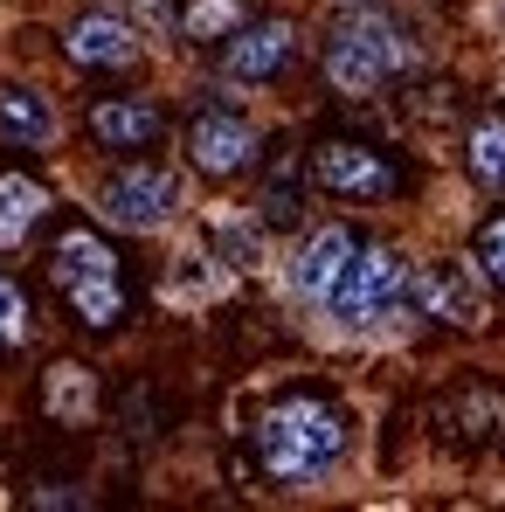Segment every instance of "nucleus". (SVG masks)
Returning a JSON list of instances; mask_svg holds the SVG:
<instances>
[{
	"label": "nucleus",
	"mask_w": 505,
	"mask_h": 512,
	"mask_svg": "<svg viewBox=\"0 0 505 512\" xmlns=\"http://www.w3.org/2000/svg\"><path fill=\"white\" fill-rule=\"evenodd\" d=\"M256 457H263V471H270L277 485L305 492V485L333 478V464L346 457V423H339L333 402L291 395V402H277V409L263 416V429H256Z\"/></svg>",
	"instance_id": "f257e3e1"
},
{
	"label": "nucleus",
	"mask_w": 505,
	"mask_h": 512,
	"mask_svg": "<svg viewBox=\"0 0 505 512\" xmlns=\"http://www.w3.org/2000/svg\"><path fill=\"white\" fill-rule=\"evenodd\" d=\"M402 70V35H395V21L388 14H374V7H360V14H346L333 35H326V77L339 90H381L388 77Z\"/></svg>",
	"instance_id": "f03ea898"
},
{
	"label": "nucleus",
	"mask_w": 505,
	"mask_h": 512,
	"mask_svg": "<svg viewBox=\"0 0 505 512\" xmlns=\"http://www.w3.org/2000/svg\"><path fill=\"white\" fill-rule=\"evenodd\" d=\"M409 298V263L395 250H353V263L333 284V319L346 326H374L381 312H395Z\"/></svg>",
	"instance_id": "7ed1b4c3"
},
{
	"label": "nucleus",
	"mask_w": 505,
	"mask_h": 512,
	"mask_svg": "<svg viewBox=\"0 0 505 512\" xmlns=\"http://www.w3.org/2000/svg\"><path fill=\"white\" fill-rule=\"evenodd\" d=\"M97 208H104V222H118V229H132V236H146V229H160V222L173 215V173L125 167L118 180H104Z\"/></svg>",
	"instance_id": "20e7f679"
},
{
	"label": "nucleus",
	"mask_w": 505,
	"mask_h": 512,
	"mask_svg": "<svg viewBox=\"0 0 505 512\" xmlns=\"http://www.w3.org/2000/svg\"><path fill=\"white\" fill-rule=\"evenodd\" d=\"M250 153H256V125L236 111H201L194 132H187V160L201 173H236L250 167Z\"/></svg>",
	"instance_id": "39448f33"
},
{
	"label": "nucleus",
	"mask_w": 505,
	"mask_h": 512,
	"mask_svg": "<svg viewBox=\"0 0 505 512\" xmlns=\"http://www.w3.org/2000/svg\"><path fill=\"white\" fill-rule=\"evenodd\" d=\"M70 56L90 63V70H125L132 56H139V35H132V21L125 14H84L77 28H70Z\"/></svg>",
	"instance_id": "423d86ee"
},
{
	"label": "nucleus",
	"mask_w": 505,
	"mask_h": 512,
	"mask_svg": "<svg viewBox=\"0 0 505 512\" xmlns=\"http://www.w3.org/2000/svg\"><path fill=\"white\" fill-rule=\"evenodd\" d=\"M90 132H97L111 153H139V146L160 139V111H153L146 97H104V104H90Z\"/></svg>",
	"instance_id": "0eeeda50"
},
{
	"label": "nucleus",
	"mask_w": 505,
	"mask_h": 512,
	"mask_svg": "<svg viewBox=\"0 0 505 512\" xmlns=\"http://www.w3.org/2000/svg\"><path fill=\"white\" fill-rule=\"evenodd\" d=\"M346 263H353V236H346V229H312L305 250H298V263H291L298 298H333V284H339Z\"/></svg>",
	"instance_id": "6e6552de"
},
{
	"label": "nucleus",
	"mask_w": 505,
	"mask_h": 512,
	"mask_svg": "<svg viewBox=\"0 0 505 512\" xmlns=\"http://www.w3.org/2000/svg\"><path fill=\"white\" fill-rule=\"evenodd\" d=\"M409 298H416L422 312L450 319V326H478V319H485V298H478V284L464 277V263H436Z\"/></svg>",
	"instance_id": "1a4fd4ad"
},
{
	"label": "nucleus",
	"mask_w": 505,
	"mask_h": 512,
	"mask_svg": "<svg viewBox=\"0 0 505 512\" xmlns=\"http://www.w3.org/2000/svg\"><path fill=\"white\" fill-rule=\"evenodd\" d=\"M312 173H319V187H333V194H388V187H395L388 160L367 153V146H326V153L312 160Z\"/></svg>",
	"instance_id": "9d476101"
},
{
	"label": "nucleus",
	"mask_w": 505,
	"mask_h": 512,
	"mask_svg": "<svg viewBox=\"0 0 505 512\" xmlns=\"http://www.w3.org/2000/svg\"><path fill=\"white\" fill-rule=\"evenodd\" d=\"M229 77H243V84H263V77H277L284 63H291V28L284 21H256V28H243L236 42H229Z\"/></svg>",
	"instance_id": "9b49d317"
},
{
	"label": "nucleus",
	"mask_w": 505,
	"mask_h": 512,
	"mask_svg": "<svg viewBox=\"0 0 505 512\" xmlns=\"http://www.w3.org/2000/svg\"><path fill=\"white\" fill-rule=\"evenodd\" d=\"M42 208H49V194L28 173H0V250L28 243V229L42 222Z\"/></svg>",
	"instance_id": "f8f14e48"
},
{
	"label": "nucleus",
	"mask_w": 505,
	"mask_h": 512,
	"mask_svg": "<svg viewBox=\"0 0 505 512\" xmlns=\"http://www.w3.org/2000/svg\"><path fill=\"white\" fill-rule=\"evenodd\" d=\"M0 132L21 139V146H49V139H56L49 97H35V90H0Z\"/></svg>",
	"instance_id": "ddd939ff"
},
{
	"label": "nucleus",
	"mask_w": 505,
	"mask_h": 512,
	"mask_svg": "<svg viewBox=\"0 0 505 512\" xmlns=\"http://www.w3.org/2000/svg\"><path fill=\"white\" fill-rule=\"evenodd\" d=\"M63 291H70V305H77V319H84V326H111V319L125 312L118 270H84V277H70Z\"/></svg>",
	"instance_id": "4468645a"
},
{
	"label": "nucleus",
	"mask_w": 505,
	"mask_h": 512,
	"mask_svg": "<svg viewBox=\"0 0 505 512\" xmlns=\"http://www.w3.org/2000/svg\"><path fill=\"white\" fill-rule=\"evenodd\" d=\"M90 409H97V381L84 367H56L49 374V416L56 423H90Z\"/></svg>",
	"instance_id": "2eb2a0df"
},
{
	"label": "nucleus",
	"mask_w": 505,
	"mask_h": 512,
	"mask_svg": "<svg viewBox=\"0 0 505 512\" xmlns=\"http://www.w3.org/2000/svg\"><path fill=\"white\" fill-rule=\"evenodd\" d=\"M471 173H478L485 187H505V118L471 125Z\"/></svg>",
	"instance_id": "dca6fc26"
},
{
	"label": "nucleus",
	"mask_w": 505,
	"mask_h": 512,
	"mask_svg": "<svg viewBox=\"0 0 505 512\" xmlns=\"http://www.w3.org/2000/svg\"><path fill=\"white\" fill-rule=\"evenodd\" d=\"M215 243H222V256H229L236 270H250V263H256V250H263L250 222H215ZM222 256H215V263H222Z\"/></svg>",
	"instance_id": "f3484780"
},
{
	"label": "nucleus",
	"mask_w": 505,
	"mask_h": 512,
	"mask_svg": "<svg viewBox=\"0 0 505 512\" xmlns=\"http://www.w3.org/2000/svg\"><path fill=\"white\" fill-rule=\"evenodd\" d=\"M215 256H180V270H173V298H208L215 291V270H208Z\"/></svg>",
	"instance_id": "a211bd4d"
},
{
	"label": "nucleus",
	"mask_w": 505,
	"mask_h": 512,
	"mask_svg": "<svg viewBox=\"0 0 505 512\" xmlns=\"http://www.w3.org/2000/svg\"><path fill=\"white\" fill-rule=\"evenodd\" d=\"M478 270H485L492 284H505V215L478 229Z\"/></svg>",
	"instance_id": "6ab92c4d"
},
{
	"label": "nucleus",
	"mask_w": 505,
	"mask_h": 512,
	"mask_svg": "<svg viewBox=\"0 0 505 512\" xmlns=\"http://www.w3.org/2000/svg\"><path fill=\"white\" fill-rule=\"evenodd\" d=\"M229 21H236L229 0H194V21H187V28H194V35H215V28H229Z\"/></svg>",
	"instance_id": "aec40b11"
},
{
	"label": "nucleus",
	"mask_w": 505,
	"mask_h": 512,
	"mask_svg": "<svg viewBox=\"0 0 505 512\" xmlns=\"http://www.w3.org/2000/svg\"><path fill=\"white\" fill-rule=\"evenodd\" d=\"M21 340V298H14V284L0 277V346Z\"/></svg>",
	"instance_id": "412c9836"
}]
</instances>
